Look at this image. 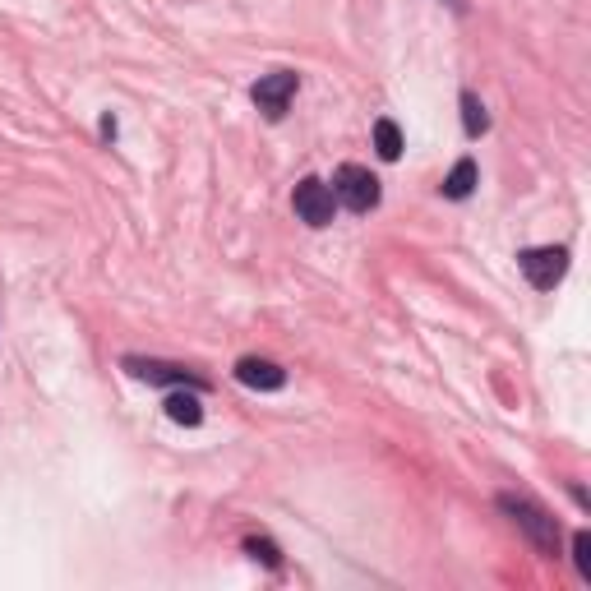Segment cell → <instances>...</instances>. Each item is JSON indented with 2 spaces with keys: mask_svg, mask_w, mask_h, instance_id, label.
Listing matches in <instances>:
<instances>
[{
  "mask_svg": "<svg viewBox=\"0 0 591 591\" xmlns=\"http://www.w3.org/2000/svg\"><path fill=\"white\" fill-rule=\"evenodd\" d=\"M499 513H508V522H513V527H518L545 559L559 555V522L550 518V513H545L536 499H527V495H499Z\"/></svg>",
  "mask_w": 591,
  "mask_h": 591,
  "instance_id": "6da1fadb",
  "label": "cell"
},
{
  "mask_svg": "<svg viewBox=\"0 0 591 591\" xmlns=\"http://www.w3.org/2000/svg\"><path fill=\"white\" fill-rule=\"evenodd\" d=\"M333 199L347 204L351 213H370L379 204V176L370 167H356V162H342L333 171Z\"/></svg>",
  "mask_w": 591,
  "mask_h": 591,
  "instance_id": "7a4b0ae2",
  "label": "cell"
},
{
  "mask_svg": "<svg viewBox=\"0 0 591 591\" xmlns=\"http://www.w3.org/2000/svg\"><path fill=\"white\" fill-rule=\"evenodd\" d=\"M518 264H522V273H527V282L536 291H555L568 273V250L564 245H536V250L518 254Z\"/></svg>",
  "mask_w": 591,
  "mask_h": 591,
  "instance_id": "3957f363",
  "label": "cell"
},
{
  "mask_svg": "<svg viewBox=\"0 0 591 591\" xmlns=\"http://www.w3.org/2000/svg\"><path fill=\"white\" fill-rule=\"evenodd\" d=\"M291 204H296V218H301L305 227H328L333 213H338L333 185H324L319 176H305V181L296 185V194H291Z\"/></svg>",
  "mask_w": 591,
  "mask_h": 591,
  "instance_id": "277c9868",
  "label": "cell"
},
{
  "mask_svg": "<svg viewBox=\"0 0 591 591\" xmlns=\"http://www.w3.org/2000/svg\"><path fill=\"white\" fill-rule=\"evenodd\" d=\"M125 370L134 379H144V384H167V388H194V393H204V379L190 374L185 365H171V361H144V356H125Z\"/></svg>",
  "mask_w": 591,
  "mask_h": 591,
  "instance_id": "5b68a950",
  "label": "cell"
},
{
  "mask_svg": "<svg viewBox=\"0 0 591 591\" xmlns=\"http://www.w3.org/2000/svg\"><path fill=\"white\" fill-rule=\"evenodd\" d=\"M250 97L259 102V111H264L268 121H282L287 102L296 97V74H291V70H273V74H264V79H259V84L250 88Z\"/></svg>",
  "mask_w": 591,
  "mask_h": 591,
  "instance_id": "8992f818",
  "label": "cell"
},
{
  "mask_svg": "<svg viewBox=\"0 0 591 591\" xmlns=\"http://www.w3.org/2000/svg\"><path fill=\"white\" fill-rule=\"evenodd\" d=\"M236 379H241L245 388H259V393H278V388L287 384V370L264 361V356H245V361H236Z\"/></svg>",
  "mask_w": 591,
  "mask_h": 591,
  "instance_id": "52a82bcc",
  "label": "cell"
},
{
  "mask_svg": "<svg viewBox=\"0 0 591 591\" xmlns=\"http://www.w3.org/2000/svg\"><path fill=\"white\" fill-rule=\"evenodd\" d=\"M167 416L176 425H199V421H204V407H199V398H194V388H190V393H181V388L171 393V398H167Z\"/></svg>",
  "mask_w": 591,
  "mask_h": 591,
  "instance_id": "ba28073f",
  "label": "cell"
},
{
  "mask_svg": "<svg viewBox=\"0 0 591 591\" xmlns=\"http://www.w3.org/2000/svg\"><path fill=\"white\" fill-rule=\"evenodd\" d=\"M374 148H379V157L384 162H398L402 157V130H398V121H374Z\"/></svg>",
  "mask_w": 591,
  "mask_h": 591,
  "instance_id": "9c48e42d",
  "label": "cell"
},
{
  "mask_svg": "<svg viewBox=\"0 0 591 591\" xmlns=\"http://www.w3.org/2000/svg\"><path fill=\"white\" fill-rule=\"evenodd\" d=\"M471 185H476V162H471V157H462L458 167L444 176V194H448V199H467Z\"/></svg>",
  "mask_w": 591,
  "mask_h": 591,
  "instance_id": "30bf717a",
  "label": "cell"
},
{
  "mask_svg": "<svg viewBox=\"0 0 591 591\" xmlns=\"http://www.w3.org/2000/svg\"><path fill=\"white\" fill-rule=\"evenodd\" d=\"M462 125H467L471 139L485 134V125H490V116H485V107H481V97L476 93H462Z\"/></svg>",
  "mask_w": 591,
  "mask_h": 591,
  "instance_id": "8fae6325",
  "label": "cell"
},
{
  "mask_svg": "<svg viewBox=\"0 0 591 591\" xmlns=\"http://www.w3.org/2000/svg\"><path fill=\"white\" fill-rule=\"evenodd\" d=\"M245 550H250L254 559H264L268 568H278L282 564V555H278V545L268 541V536H250V541H245Z\"/></svg>",
  "mask_w": 591,
  "mask_h": 591,
  "instance_id": "7c38bea8",
  "label": "cell"
},
{
  "mask_svg": "<svg viewBox=\"0 0 591 591\" xmlns=\"http://www.w3.org/2000/svg\"><path fill=\"white\" fill-rule=\"evenodd\" d=\"M573 559H578V573L591 582V531H578V536H573Z\"/></svg>",
  "mask_w": 591,
  "mask_h": 591,
  "instance_id": "4fadbf2b",
  "label": "cell"
},
{
  "mask_svg": "<svg viewBox=\"0 0 591 591\" xmlns=\"http://www.w3.org/2000/svg\"><path fill=\"white\" fill-rule=\"evenodd\" d=\"M448 5H453V10H462V5H467V0H448Z\"/></svg>",
  "mask_w": 591,
  "mask_h": 591,
  "instance_id": "5bb4252c",
  "label": "cell"
}]
</instances>
